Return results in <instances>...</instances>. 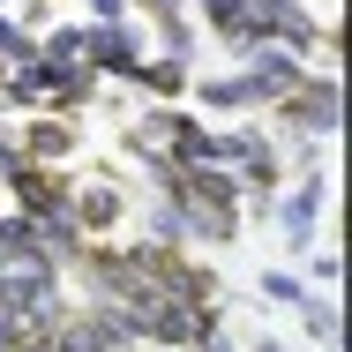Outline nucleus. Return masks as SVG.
Listing matches in <instances>:
<instances>
[{"instance_id": "f257e3e1", "label": "nucleus", "mask_w": 352, "mask_h": 352, "mask_svg": "<svg viewBox=\"0 0 352 352\" xmlns=\"http://www.w3.org/2000/svg\"><path fill=\"white\" fill-rule=\"evenodd\" d=\"M278 113H285V128L292 135H330L338 142V120H345V90H338V68H307V82L292 90V98H278Z\"/></svg>"}, {"instance_id": "f03ea898", "label": "nucleus", "mask_w": 352, "mask_h": 352, "mask_svg": "<svg viewBox=\"0 0 352 352\" xmlns=\"http://www.w3.org/2000/svg\"><path fill=\"white\" fill-rule=\"evenodd\" d=\"M322 210H330V173H300V188H292V195H270V217L285 225L292 255L322 248V240H315V232H322Z\"/></svg>"}, {"instance_id": "7ed1b4c3", "label": "nucleus", "mask_w": 352, "mask_h": 352, "mask_svg": "<svg viewBox=\"0 0 352 352\" xmlns=\"http://www.w3.org/2000/svg\"><path fill=\"white\" fill-rule=\"evenodd\" d=\"M142 60H150V45H142L135 23H90V30H82V68H90V75H120V82H135Z\"/></svg>"}, {"instance_id": "20e7f679", "label": "nucleus", "mask_w": 352, "mask_h": 352, "mask_svg": "<svg viewBox=\"0 0 352 352\" xmlns=\"http://www.w3.org/2000/svg\"><path fill=\"white\" fill-rule=\"evenodd\" d=\"M248 23H255V45H285V53H315L322 23L307 15V0H248Z\"/></svg>"}, {"instance_id": "39448f33", "label": "nucleus", "mask_w": 352, "mask_h": 352, "mask_svg": "<svg viewBox=\"0 0 352 352\" xmlns=\"http://www.w3.org/2000/svg\"><path fill=\"white\" fill-rule=\"evenodd\" d=\"M0 188L15 195V210L30 217V225L53 217V210H68V173H60V165H30V157H15V173H8Z\"/></svg>"}, {"instance_id": "423d86ee", "label": "nucleus", "mask_w": 352, "mask_h": 352, "mask_svg": "<svg viewBox=\"0 0 352 352\" xmlns=\"http://www.w3.org/2000/svg\"><path fill=\"white\" fill-rule=\"evenodd\" d=\"M240 60H248L240 75H248L255 105H278V98H292V90L307 82V60H300V53H285V45H248Z\"/></svg>"}, {"instance_id": "0eeeda50", "label": "nucleus", "mask_w": 352, "mask_h": 352, "mask_svg": "<svg viewBox=\"0 0 352 352\" xmlns=\"http://www.w3.org/2000/svg\"><path fill=\"white\" fill-rule=\"evenodd\" d=\"M15 142H23L30 165H60V157L82 150V120L75 113H38V120H15Z\"/></svg>"}, {"instance_id": "6e6552de", "label": "nucleus", "mask_w": 352, "mask_h": 352, "mask_svg": "<svg viewBox=\"0 0 352 352\" xmlns=\"http://www.w3.org/2000/svg\"><path fill=\"white\" fill-rule=\"evenodd\" d=\"M38 82H45V113H82L98 98V75L82 60H38Z\"/></svg>"}, {"instance_id": "1a4fd4ad", "label": "nucleus", "mask_w": 352, "mask_h": 352, "mask_svg": "<svg viewBox=\"0 0 352 352\" xmlns=\"http://www.w3.org/2000/svg\"><path fill=\"white\" fill-rule=\"evenodd\" d=\"M68 210L82 232H113L120 217H128V195L113 188V180H82V188H68Z\"/></svg>"}, {"instance_id": "9d476101", "label": "nucleus", "mask_w": 352, "mask_h": 352, "mask_svg": "<svg viewBox=\"0 0 352 352\" xmlns=\"http://www.w3.org/2000/svg\"><path fill=\"white\" fill-rule=\"evenodd\" d=\"M188 90H195L210 113H225V120H232V113H255V90H248V75H240V68H232V75H195Z\"/></svg>"}, {"instance_id": "9b49d317", "label": "nucleus", "mask_w": 352, "mask_h": 352, "mask_svg": "<svg viewBox=\"0 0 352 352\" xmlns=\"http://www.w3.org/2000/svg\"><path fill=\"white\" fill-rule=\"evenodd\" d=\"M300 322H307V338H315L322 352L345 345V315H338V300H330V292H300Z\"/></svg>"}, {"instance_id": "f8f14e48", "label": "nucleus", "mask_w": 352, "mask_h": 352, "mask_svg": "<svg viewBox=\"0 0 352 352\" xmlns=\"http://www.w3.org/2000/svg\"><path fill=\"white\" fill-rule=\"evenodd\" d=\"M195 8H203V23H210V30L225 38V45H232V53H248V45H255V23H248V0H195Z\"/></svg>"}, {"instance_id": "ddd939ff", "label": "nucleus", "mask_w": 352, "mask_h": 352, "mask_svg": "<svg viewBox=\"0 0 352 352\" xmlns=\"http://www.w3.org/2000/svg\"><path fill=\"white\" fill-rule=\"evenodd\" d=\"M23 263H45V248H38V225L15 210L0 217V270H23Z\"/></svg>"}, {"instance_id": "4468645a", "label": "nucleus", "mask_w": 352, "mask_h": 352, "mask_svg": "<svg viewBox=\"0 0 352 352\" xmlns=\"http://www.w3.org/2000/svg\"><path fill=\"white\" fill-rule=\"evenodd\" d=\"M135 82H142V98H150V105H173V98L195 82V68H188V60H142Z\"/></svg>"}, {"instance_id": "2eb2a0df", "label": "nucleus", "mask_w": 352, "mask_h": 352, "mask_svg": "<svg viewBox=\"0 0 352 352\" xmlns=\"http://www.w3.org/2000/svg\"><path fill=\"white\" fill-rule=\"evenodd\" d=\"M142 232H150V248H188V225H180V203L150 195V203H142Z\"/></svg>"}, {"instance_id": "dca6fc26", "label": "nucleus", "mask_w": 352, "mask_h": 352, "mask_svg": "<svg viewBox=\"0 0 352 352\" xmlns=\"http://www.w3.org/2000/svg\"><path fill=\"white\" fill-rule=\"evenodd\" d=\"M195 53V23H188V8L180 15H157V60H188Z\"/></svg>"}, {"instance_id": "f3484780", "label": "nucleus", "mask_w": 352, "mask_h": 352, "mask_svg": "<svg viewBox=\"0 0 352 352\" xmlns=\"http://www.w3.org/2000/svg\"><path fill=\"white\" fill-rule=\"evenodd\" d=\"M15 60H38V38L15 23V8H0V68H15Z\"/></svg>"}, {"instance_id": "a211bd4d", "label": "nucleus", "mask_w": 352, "mask_h": 352, "mask_svg": "<svg viewBox=\"0 0 352 352\" xmlns=\"http://www.w3.org/2000/svg\"><path fill=\"white\" fill-rule=\"evenodd\" d=\"M38 60H82V23H53L38 38Z\"/></svg>"}, {"instance_id": "6ab92c4d", "label": "nucleus", "mask_w": 352, "mask_h": 352, "mask_svg": "<svg viewBox=\"0 0 352 352\" xmlns=\"http://www.w3.org/2000/svg\"><path fill=\"white\" fill-rule=\"evenodd\" d=\"M270 307H300V292H307V278L300 270H263V285H255Z\"/></svg>"}, {"instance_id": "aec40b11", "label": "nucleus", "mask_w": 352, "mask_h": 352, "mask_svg": "<svg viewBox=\"0 0 352 352\" xmlns=\"http://www.w3.org/2000/svg\"><path fill=\"white\" fill-rule=\"evenodd\" d=\"M307 255H315V292H338V278H345L338 248H307Z\"/></svg>"}, {"instance_id": "412c9836", "label": "nucleus", "mask_w": 352, "mask_h": 352, "mask_svg": "<svg viewBox=\"0 0 352 352\" xmlns=\"http://www.w3.org/2000/svg\"><path fill=\"white\" fill-rule=\"evenodd\" d=\"M188 352H240V338H232V330H225V315H217V322H210V330H203Z\"/></svg>"}, {"instance_id": "4be33fe9", "label": "nucleus", "mask_w": 352, "mask_h": 352, "mask_svg": "<svg viewBox=\"0 0 352 352\" xmlns=\"http://www.w3.org/2000/svg\"><path fill=\"white\" fill-rule=\"evenodd\" d=\"M15 23H23V30H30V38H38V30H45V23H53V0H23V15H15Z\"/></svg>"}, {"instance_id": "5701e85b", "label": "nucleus", "mask_w": 352, "mask_h": 352, "mask_svg": "<svg viewBox=\"0 0 352 352\" xmlns=\"http://www.w3.org/2000/svg\"><path fill=\"white\" fill-rule=\"evenodd\" d=\"M90 15H98V23H128V15H135V0H90Z\"/></svg>"}, {"instance_id": "b1692460", "label": "nucleus", "mask_w": 352, "mask_h": 352, "mask_svg": "<svg viewBox=\"0 0 352 352\" xmlns=\"http://www.w3.org/2000/svg\"><path fill=\"white\" fill-rule=\"evenodd\" d=\"M142 15H150V23H157V15H180V8H188V0H135Z\"/></svg>"}, {"instance_id": "393cba45", "label": "nucleus", "mask_w": 352, "mask_h": 352, "mask_svg": "<svg viewBox=\"0 0 352 352\" xmlns=\"http://www.w3.org/2000/svg\"><path fill=\"white\" fill-rule=\"evenodd\" d=\"M150 352H173V345H150Z\"/></svg>"}]
</instances>
